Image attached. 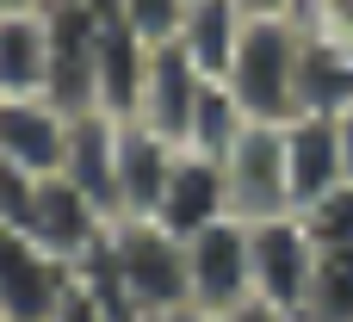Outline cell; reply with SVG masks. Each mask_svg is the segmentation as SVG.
<instances>
[{"instance_id":"cell-1","label":"cell","mask_w":353,"mask_h":322,"mask_svg":"<svg viewBox=\"0 0 353 322\" xmlns=\"http://www.w3.org/2000/svg\"><path fill=\"white\" fill-rule=\"evenodd\" d=\"M298 50H304V19L298 12H248L236 62L223 74V87L236 93V105L248 118L285 124L298 112Z\"/></svg>"},{"instance_id":"cell-2","label":"cell","mask_w":353,"mask_h":322,"mask_svg":"<svg viewBox=\"0 0 353 322\" xmlns=\"http://www.w3.org/2000/svg\"><path fill=\"white\" fill-rule=\"evenodd\" d=\"M112 267H118V285L130 298V316H155V310H180L192 304V285H186V242L174 230H161L155 217H118L112 236Z\"/></svg>"},{"instance_id":"cell-3","label":"cell","mask_w":353,"mask_h":322,"mask_svg":"<svg viewBox=\"0 0 353 322\" xmlns=\"http://www.w3.org/2000/svg\"><path fill=\"white\" fill-rule=\"evenodd\" d=\"M316 236L304 230L298 211H279V217H254L248 223V261H254V298L285 310L298 322L304 316V298H310V273H316Z\"/></svg>"},{"instance_id":"cell-4","label":"cell","mask_w":353,"mask_h":322,"mask_svg":"<svg viewBox=\"0 0 353 322\" xmlns=\"http://www.w3.org/2000/svg\"><path fill=\"white\" fill-rule=\"evenodd\" d=\"M223 180H230V217H242V223L292 211L285 124H273V118H248L242 137H236L230 155H223Z\"/></svg>"},{"instance_id":"cell-5","label":"cell","mask_w":353,"mask_h":322,"mask_svg":"<svg viewBox=\"0 0 353 322\" xmlns=\"http://www.w3.org/2000/svg\"><path fill=\"white\" fill-rule=\"evenodd\" d=\"M186 285H192V310H205V316L254 298V261H248L242 217H223V223L186 236Z\"/></svg>"},{"instance_id":"cell-6","label":"cell","mask_w":353,"mask_h":322,"mask_svg":"<svg viewBox=\"0 0 353 322\" xmlns=\"http://www.w3.org/2000/svg\"><path fill=\"white\" fill-rule=\"evenodd\" d=\"M74 292V267L43 254L25 230H0V322H56Z\"/></svg>"},{"instance_id":"cell-7","label":"cell","mask_w":353,"mask_h":322,"mask_svg":"<svg viewBox=\"0 0 353 322\" xmlns=\"http://www.w3.org/2000/svg\"><path fill=\"white\" fill-rule=\"evenodd\" d=\"M118 217H105L68 174H43L37 180V192H31V211H25V236L43 248V254H56V261H81V254H93L99 248V236L112 230Z\"/></svg>"},{"instance_id":"cell-8","label":"cell","mask_w":353,"mask_h":322,"mask_svg":"<svg viewBox=\"0 0 353 322\" xmlns=\"http://www.w3.org/2000/svg\"><path fill=\"white\" fill-rule=\"evenodd\" d=\"M68 118L50 93H0V161L25 168V174H62V149H68Z\"/></svg>"},{"instance_id":"cell-9","label":"cell","mask_w":353,"mask_h":322,"mask_svg":"<svg viewBox=\"0 0 353 322\" xmlns=\"http://www.w3.org/2000/svg\"><path fill=\"white\" fill-rule=\"evenodd\" d=\"M174 168H180V143H168L143 118H124V130H118V217H155Z\"/></svg>"},{"instance_id":"cell-10","label":"cell","mask_w":353,"mask_h":322,"mask_svg":"<svg viewBox=\"0 0 353 322\" xmlns=\"http://www.w3.org/2000/svg\"><path fill=\"white\" fill-rule=\"evenodd\" d=\"M285 174H292V211H304V205H316L323 192H335V186L347 180L341 118H316V112L285 118Z\"/></svg>"},{"instance_id":"cell-11","label":"cell","mask_w":353,"mask_h":322,"mask_svg":"<svg viewBox=\"0 0 353 322\" xmlns=\"http://www.w3.org/2000/svg\"><path fill=\"white\" fill-rule=\"evenodd\" d=\"M118 130H124V118H112V112H74L68 149H62V174L105 217H118Z\"/></svg>"},{"instance_id":"cell-12","label":"cell","mask_w":353,"mask_h":322,"mask_svg":"<svg viewBox=\"0 0 353 322\" xmlns=\"http://www.w3.org/2000/svg\"><path fill=\"white\" fill-rule=\"evenodd\" d=\"M223 217H230V180H223V161L180 149V168H174V180H168V192H161L155 223L174 230V236L186 242V236H199V230H211V223H223Z\"/></svg>"},{"instance_id":"cell-13","label":"cell","mask_w":353,"mask_h":322,"mask_svg":"<svg viewBox=\"0 0 353 322\" xmlns=\"http://www.w3.org/2000/svg\"><path fill=\"white\" fill-rule=\"evenodd\" d=\"M205 81H211V74H199V68L180 56V43L155 50V56H149V81H143L137 118H143L149 130H161L168 143H186V124H192V105H199V87H205Z\"/></svg>"},{"instance_id":"cell-14","label":"cell","mask_w":353,"mask_h":322,"mask_svg":"<svg viewBox=\"0 0 353 322\" xmlns=\"http://www.w3.org/2000/svg\"><path fill=\"white\" fill-rule=\"evenodd\" d=\"M298 112H316V118L353 112V43L323 37V31L304 25V50H298Z\"/></svg>"},{"instance_id":"cell-15","label":"cell","mask_w":353,"mask_h":322,"mask_svg":"<svg viewBox=\"0 0 353 322\" xmlns=\"http://www.w3.org/2000/svg\"><path fill=\"white\" fill-rule=\"evenodd\" d=\"M242 25H248V12H242L236 0H192V6H186V25H180V56H186L199 74L223 81L230 62H236Z\"/></svg>"},{"instance_id":"cell-16","label":"cell","mask_w":353,"mask_h":322,"mask_svg":"<svg viewBox=\"0 0 353 322\" xmlns=\"http://www.w3.org/2000/svg\"><path fill=\"white\" fill-rule=\"evenodd\" d=\"M0 93H50V25L37 12H0Z\"/></svg>"},{"instance_id":"cell-17","label":"cell","mask_w":353,"mask_h":322,"mask_svg":"<svg viewBox=\"0 0 353 322\" xmlns=\"http://www.w3.org/2000/svg\"><path fill=\"white\" fill-rule=\"evenodd\" d=\"M242 124H248V112L236 105V93H230L223 81H205V87H199V105H192V124H186V143H180V149L223 161V155H230V143L242 137Z\"/></svg>"},{"instance_id":"cell-18","label":"cell","mask_w":353,"mask_h":322,"mask_svg":"<svg viewBox=\"0 0 353 322\" xmlns=\"http://www.w3.org/2000/svg\"><path fill=\"white\" fill-rule=\"evenodd\" d=\"M298 322H353V248H323Z\"/></svg>"},{"instance_id":"cell-19","label":"cell","mask_w":353,"mask_h":322,"mask_svg":"<svg viewBox=\"0 0 353 322\" xmlns=\"http://www.w3.org/2000/svg\"><path fill=\"white\" fill-rule=\"evenodd\" d=\"M112 6L149 50H168V43H180V25H186L192 0H112Z\"/></svg>"},{"instance_id":"cell-20","label":"cell","mask_w":353,"mask_h":322,"mask_svg":"<svg viewBox=\"0 0 353 322\" xmlns=\"http://www.w3.org/2000/svg\"><path fill=\"white\" fill-rule=\"evenodd\" d=\"M298 217L316 236V248H353V180H341L335 192H323L316 205H304Z\"/></svg>"},{"instance_id":"cell-21","label":"cell","mask_w":353,"mask_h":322,"mask_svg":"<svg viewBox=\"0 0 353 322\" xmlns=\"http://www.w3.org/2000/svg\"><path fill=\"white\" fill-rule=\"evenodd\" d=\"M310 31H323V37H341L353 43V0H304V12H298Z\"/></svg>"},{"instance_id":"cell-22","label":"cell","mask_w":353,"mask_h":322,"mask_svg":"<svg viewBox=\"0 0 353 322\" xmlns=\"http://www.w3.org/2000/svg\"><path fill=\"white\" fill-rule=\"evenodd\" d=\"M56 322H118V316H112L105 304H93V298H87V292L74 285V292H68V304L56 310Z\"/></svg>"},{"instance_id":"cell-23","label":"cell","mask_w":353,"mask_h":322,"mask_svg":"<svg viewBox=\"0 0 353 322\" xmlns=\"http://www.w3.org/2000/svg\"><path fill=\"white\" fill-rule=\"evenodd\" d=\"M211 322H292V316L273 310V304H261V298H248V304H236V310H217Z\"/></svg>"},{"instance_id":"cell-24","label":"cell","mask_w":353,"mask_h":322,"mask_svg":"<svg viewBox=\"0 0 353 322\" xmlns=\"http://www.w3.org/2000/svg\"><path fill=\"white\" fill-rule=\"evenodd\" d=\"M242 12H304V0H236Z\"/></svg>"},{"instance_id":"cell-25","label":"cell","mask_w":353,"mask_h":322,"mask_svg":"<svg viewBox=\"0 0 353 322\" xmlns=\"http://www.w3.org/2000/svg\"><path fill=\"white\" fill-rule=\"evenodd\" d=\"M143 322H211V316L192 310V304H180V310H155V316H143Z\"/></svg>"},{"instance_id":"cell-26","label":"cell","mask_w":353,"mask_h":322,"mask_svg":"<svg viewBox=\"0 0 353 322\" xmlns=\"http://www.w3.org/2000/svg\"><path fill=\"white\" fill-rule=\"evenodd\" d=\"M341 155H347V180H353V112H341Z\"/></svg>"},{"instance_id":"cell-27","label":"cell","mask_w":353,"mask_h":322,"mask_svg":"<svg viewBox=\"0 0 353 322\" xmlns=\"http://www.w3.org/2000/svg\"><path fill=\"white\" fill-rule=\"evenodd\" d=\"M43 0H0V12H37Z\"/></svg>"}]
</instances>
